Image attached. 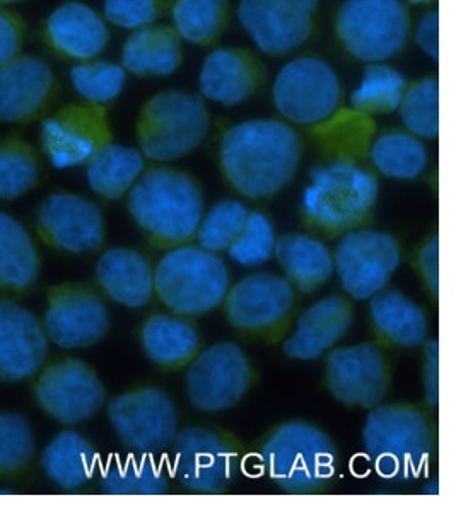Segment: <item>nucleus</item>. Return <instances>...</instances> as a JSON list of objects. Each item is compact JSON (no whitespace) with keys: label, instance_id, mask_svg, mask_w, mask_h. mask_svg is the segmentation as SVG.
I'll return each instance as SVG.
<instances>
[{"label":"nucleus","instance_id":"7","mask_svg":"<svg viewBox=\"0 0 456 512\" xmlns=\"http://www.w3.org/2000/svg\"><path fill=\"white\" fill-rule=\"evenodd\" d=\"M209 128V113L200 99L170 91L154 96L144 106L137 123V137L146 158L168 163L195 151L209 134Z\"/></svg>","mask_w":456,"mask_h":512},{"label":"nucleus","instance_id":"39","mask_svg":"<svg viewBox=\"0 0 456 512\" xmlns=\"http://www.w3.org/2000/svg\"><path fill=\"white\" fill-rule=\"evenodd\" d=\"M398 110L410 134L436 139L439 134L438 77H427L407 89Z\"/></svg>","mask_w":456,"mask_h":512},{"label":"nucleus","instance_id":"4","mask_svg":"<svg viewBox=\"0 0 456 512\" xmlns=\"http://www.w3.org/2000/svg\"><path fill=\"white\" fill-rule=\"evenodd\" d=\"M265 472L291 494H315L332 478L339 454L332 439L316 425L293 420L277 427L260 449Z\"/></svg>","mask_w":456,"mask_h":512},{"label":"nucleus","instance_id":"13","mask_svg":"<svg viewBox=\"0 0 456 512\" xmlns=\"http://www.w3.org/2000/svg\"><path fill=\"white\" fill-rule=\"evenodd\" d=\"M252 384V366L238 345H212L190 364L187 395L202 412H224L241 402Z\"/></svg>","mask_w":456,"mask_h":512},{"label":"nucleus","instance_id":"3","mask_svg":"<svg viewBox=\"0 0 456 512\" xmlns=\"http://www.w3.org/2000/svg\"><path fill=\"white\" fill-rule=\"evenodd\" d=\"M363 446L378 475L409 482L426 472L434 449L433 431L416 407H375L366 417Z\"/></svg>","mask_w":456,"mask_h":512},{"label":"nucleus","instance_id":"22","mask_svg":"<svg viewBox=\"0 0 456 512\" xmlns=\"http://www.w3.org/2000/svg\"><path fill=\"white\" fill-rule=\"evenodd\" d=\"M55 77L45 60L18 55L0 67V122H30L52 98Z\"/></svg>","mask_w":456,"mask_h":512},{"label":"nucleus","instance_id":"32","mask_svg":"<svg viewBox=\"0 0 456 512\" xmlns=\"http://www.w3.org/2000/svg\"><path fill=\"white\" fill-rule=\"evenodd\" d=\"M40 258L23 224L0 212V287L21 291L35 284Z\"/></svg>","mask_w":456,"mask_h":512},{"label":"nucleus","instance_id":"6","mask_svg":"<svg viewBox=\"0 0 456 512\" xmlns=\"http://www.w3.org/2000/svg\"><path fill=\"white\" fill-rule=\"evenodd\" d=\"M154 291L176 315H205L223 303L228 294V267L212 251L178 246L159 262Z\"/></svg>","mask_w":456,"mask_h":512},{"label":"nucleus","instance_id":"23","mask_svg":"<svg viewBox=\"0 0 456 512\" xmlns=\"http://www.w3.org/2000/svg\"><path fill=\"white\" fill-rule=\"evenodd\" d=\"M354 309L342 296H330L299 316L296 330L284 342V354L296 361H315L351 330Z\"/></svg>","mask_w":456,"mask_h":512},{"label":"nucleus","instance_id":"17","mask_svg":"<svg viewBox=\"0 0 456 512\" xmlns=\"http://www.w3.org/2000/svg\"><path fill=\"white\" fill-rule=\"evenodd\" d=\"M318 0H241V26L262 52L284 55L301 47L313 28Z\"/></svg>","mask_w":456,"mask_h":512},{"label":"nucleus","instance_id":"2","mask_svg":"<svg viewBox=\"0 0 456 512\" xmlns=\"http://www.w3.org/2000/svg\"><path fill=\"white\" fill-rule=\"evenodd\" d=\"M129 212L154 243L182 245L197 233L204 198L197 183L182 171L151 169L130 188Z\"/></svg>","mask_w":456,"mask_h":512},{"label":"nucleus","instance_id":"50","mask_svg":"<svg viewBox=\"0 0 456 512\" xmlns=\"http://www.w3.org/2000/svg\"><path fill=\"white\" fill-rule=\"evenodd\" d=\"M410 4H426L429 0H409Z\"/></svg>","mask_w":456,"mask_h":512},{"label":"nucleus","instance_id":"28","mask_svg":"<svg viewBox=\"0 0 456 512\" xmlns=\"http://www.w3.org/2000/svg\"><path fill=\"white\" fill-rule=\"evenodd\" d=\"M255 81L250 60L236 50L212 52L200 70V91L219 105H240L252 94Z\"/></svg>","mask_w":456,"mask_h":512},{"label":"nucleus","instance_id":"25","mask_svg":"<svg viewBox=\"0 0 456 512\" xmlns=\"http://www.w3.org/2000/svg\"><path fill=\"white\" fill-rule=\"evenodd\" d=\"M101 289L115 303L142 308L154 294V272L146 256L130 248L105 251L96 265Z\"/></svg>","mask_w":456,"mask_h":512},{"label":"nucleus","instance_id":"30","mask_svg":"<svg viewBox=\"0 0 456 512\" xmlns=\"http://www.w3.org/2000/svg\"><path fill=\"white\" fill-rule=\"evenodd\" d=\"M142 347L147 357L161 367H182L192 361L200 337L192 323L175 316L156 315L142 326Z\"/></svg>","mask_w":456,"mask_h":512},{"label":"nucleus","instance_id":"31","mask_svg":"<svg viewBox=\"0 0 456 512\" xmlns=\"http://www.w3.org/2000/svg\"><path fill=\"white\" fill-rule=\"evenodd\" d=\"M182 53L175 33L166 28H141L125 41L122 67L135 76H171Z\"/></svg>","mask_w":456,"mask_h":512},{"label":"nucleus","instance_id":"41","mask_svg":"<svg viewBox=\"0 0 456 512\" xmlns=\"http://www.w3.org/2000/svg\"><path fill=\"white\" fill-rule=\"evenodd\" d=\"M248 214L250 210L238 200H223L214 205L209 214L202 217L195 233L200 248L212 253L228 250L245 227Z\"/></svg>","mask_w":456,"mask_h":512},{"label":"nucleus","instance_id":"42","mask_svg":"<svg viewBox=\"0 0 456 512\" xmlns=\"http://www.w3.org/2000/svg\"><path fill=\"white\" fill-rule=\"evenodd\" d=\"M275 233L269 217L262 212H250L238 238L229 245L231 260L243 267H258L274 256Z\"/></svg>","mask_w":456,"mask_h":512},{"label":"nucleus","instance_id":"21","mask_svg":"<svg viewBox=\"0 0 456 512\" xmlns=\"http://www.w3.org/2000/svg\"><path fill=\"white\" fill-rule=\"evenodd\" d=\"M48 338L28 309L0 299V379L23 381L47 359Z\"/></svg>","mask_w":456,"mask_h":512},{"label":"nucleus","instance_id":"27","mask_svg":"<svg viewBox=\"0 0 456 512\" xmlns=\"http://www.w3.org/2000/svg\"><path fill=\"white\" fill-rule=\"evenodd\" d=\"M41 470L50 482L64 490L81 489L98 470V453L86 437L74 431L53 437L43 454Z\"/></svg>","mask_w":456,"mask_h":512},{"label":"nucleus","instance_id":"46","mask_svg":"<svg viewBox=\"0 0 456 512\" xmlns=\"http://www.w3.org/2000/svg\"><path fill=\"white\" fill-rule=\"evenodd\" d=\"M424 391L431 407L439 405V344L438 340L424 342Z\"/></svg>","mask_w":456,"mask_h":512},{"label":"nucleus","instance_id":"43","mask_svg":"<svg viewBox=\"0 0 456 512\" xmlns=\"http://www.w3.org/2000/svg\"><path fill=\"white\" fill-rule=\"evenodd\" d=\"M35 454V436L23 415L0 412V475L28 465Z\"/></svg>","mask_w":456,"mask_h":512},{"label":"nucleus","instance_id":"34","mask_svg":"<svg viewBox=\"0 0 456 512\" xmlns=\"http://www.w3.org/2000/svg\"><path fill=\"white\" fill-rule=\"evenodd\" d=\"M144 164V156L134 147L108 142L86 163L89 187L101 197L120 198L141 176Z\"/></svg>","mask_w":456,"mask_h":512},{"label":"nucleus","instance_id":"29","mask_svg":"<svg viewBox=\"0 0 456 512\" xmlns=\"http://www.w3.org/2000/svg\"><path fill=\"white\" fill-rule=\"evenodd\" d=\"M369 299L371 320L381 337L398 347H419L426 342V315L409 297L383 289Z\"/></svg>","mask_w":456,"mask_h":512},{"label":"nucleus","instance_id":"35","mask_svg":"<svg viewBox=\"0 0 456 512\" xmlns=\"http://www.w3.org/2000/svg\"><path fill=\"white\" fill-rule=\"evenodd\" d=\"M371 161L381 175L393 180H416L427 166V151L416 135L383 134L371 146Z\"/></svg>","mask_w":456,"mask_h":512},{"label":"nucleus","instance_id":"24","mask_svg":"<svg viewBox=\"0 0 456 512\" xmlns=\"http://www.w3.org/2000/svg\"><path fill=\"white\" fill-rule=\"evenodd\" d=\"M47 40L69 59L93 60L105 50L108 30L100 14L81 2H67L48 16Z\"/></svg>","mask_w":456,"mask_h":512},{"label":"nucleus","instance_id":"40","mask_svg":"<svg viewBox=\"0 0 456 512\" xmlns=\"http://www.w3.org/2000/svg\"><path fill=\"white\" fill-rule=\"evenodd\" d=\"M224 16V0H176L173 23L188 43H207L217 35Z\"/></svg>","mask_w":456,"mask_h":512},{"label":"nucleus","instance_id":"33","mask_svg":"<svg viewBox=\"0 0 456 512\" xmlns=\"http://www.w3.org/2000/svg\"><path fill=\"white\" fill-rule=\"evenodd\" d=\"M100 485L108 495H161L170 487V473L152 454L139 453L110 461Z\"/></svg>","mask_w":456,"mask_h":512},{"label":"nucleus","instance_id":"14","mask_svg":"<svg viewBox=\"0 0 456 512\" xmlns=\"http://www.w3.org/2000/svg\"><path fill=\"white\" fill-rule=\"evenodd\" d=\"M110 128L101 108L93 105L65 106L43 120L41 149L53 168L71 169L88 163L108 144Z\"/></svg>","mask_w":456,"mask_h":512},{"label":"nucleus","instance_id":"16","mask_svg":"<svg viewBox=\"0 0 456 512\" xmlns=\"http://www.w3.org/2000/svg\"><path fill=\"white\" fill-rule=\"evenodd\" d=\"M110 328L100 296L79 284L57 286L48 292L45 335L60 349H82L98 344Z\"/></svg>","mask_w":456,"mask_h":512},{"label":"nucleus","instance_id":"45","mask_svg":"<svg viewBox=\"0 0 456 512\" xmlns=\"http://www.w3.org/2000/svg\"><path fill=\"white\" fill-rule=\"evenodd\" d=\"M24 24L19 16L0 7V67L18 57L23 47Z\"/></svg>","mask_w":456,"mask_h":512},{"label":"nucleus","instance_id":"20","mask_svg":"<svg viewBox=\"0 0 456 512\" xmlns=\"http://www.w3.org/2000/svg\"><path fill=\"white\" fill-rule=\"evenodd\" d=\"M231 325L243 332H269L286 320L294 306L291 282L277 275L252 274L224 297Z\"/></svg>","mask_w":456,"mask_h":512},{"label":"nucleus","instance_id":"49","mask_svg":"<svg viewBox=\"0 0 456 512\" xmlns=\"http://www.w3.org/2000/svg\"><path fill=\"white\" fill-rule=\"evenodd\" d=\"M24 0H0V7L12 6V4H21Z\"/></svg>","mask_w":456,"mask_h":512},{"label":"nucleus","instance_id":"9","mask_svg":"<svg viewBox=\"0 0 456 512\" xmlns=\"http://www.w3.org/2000/svg\"><path fill=\"white\" fill-rule=\"evenodd\" d=\"M240 466V449L221 432L188 427L173 439L171 473L190 492L221 494L236 480Z\"/></svg>","mask_w":456,"mask_h":512},{"label":"nucleus","instance_id":"15","mask_svg":"<svg viewBox=\"0 0 456 512\" xmlns=\"http://www.w3.org/2000/svg\"><path fill=\"white\" fill-rule=\"evenodd\" d=\"M36 400L50 417L64 425L91 419L105 403V386L84 362L69 359L48 366L35 386Z\"/></svg>","mask_w":456,"mask_h":512},{"label":"nucleus","instance_id":"8","mask_svg":"<svg viewBox=\"0 0 456 512\" xmlns=\"http://www.w3.org/2000/svg\"><path fill=\"white\" fill-rule=\"evenodd\" d=\"M337 33L356 59L378 64L395 57L409 36V16L400 0H345Z\"/></svg>","mask_w":456,"mask_h":512},{"label":"nucleus","instance_id":"44","mask_svg":"<svg viewBox=\"0 0 456 512\" xmlns=\"http://www.w3.org/2000/svg\"><path fill=\"white\" fill-rule=\"evenodd\" d=\"M105 18L123 30H141L156 19V0H105Z\"/></svg>","mask_w":456,"mask_h":512},{"label":"nucleus","instance_id":"5","mask_svg":"<svg viewBox=\"0 0 456 512\" xmlns=\"http://www.w3.org/2000/svg\"><path fill=\"white\" fill-rule=\"evenodd\" d=\"M378 192V180L357 164L337 161L318 166L304 188V219L328 234L351 231L369 216Z\"/></svg>","mask_w":456,"mask_h":512},{"label":"nucleus","instance_id":"38","mask_svg":"<svg viewBox=\"0 0 456 512\" xmlns=\"http://www.w3.org/2000/svg\"><path fill=\"white\" fill-rule=\"evenodd\" d=\"M127 70L122 65L105 60H86L72 67V88L93 105H103L117 99L125 88Z\"/></svg>","mask_w":456,"mask_h":512},{"label":"nucleus","instance_id":"12","mask_svg":"<svg viewBox=\"0 0 456 512\" xmlns=\"http://www.w3.org/2000/svg\"><path fill=\"white\" fill-rule=\"evenodd\" d=\"M108 419L123 446L142 454L168 448L178 427L175 403L159 388H141L113 398Z\"/></svg>","mask_w":456,"mask_h":512},{"label":"nucleus","instance_id":"19","mask_svg":"<svg viewBox=\"0 0 456 512\" xmlns=\"http://www.w3.org/2000/svg\"><path fill=\"white\" fill-rule=\"evenodd\" d=\"M36 224L48 245L69 253L98 250L105 241L100 207L72 193H53L38 207Z\"/></svg>","mask_w":456,"mask_h":512},{"label":"nucleus","instance_id":"10","mask_svg":"<svg viewBox=\"0 0 456 512\" xmlns=\"http://www.w3.org/2000/svg\"><path fill=\"white\" fill-rule=\"evenodd\" d=\"M400 262L402 251L392 234L359 229L349 231L340 239L334 270L352 299L366 301L388 286Z\"/></svg>","mask_w":456,"mask_h":512},{"label":"nucleus","instance_id":"26","mask_svg":"<svg viewBox=\"0 0 456 512\" xmlns=\"http://www.w3.org/2000/svg\"><path fill=\"white\" fill-rule=\"evenodd\" d=\"M275 258L291 286L313 292L334 275V256L320 239L286 234L275 241Z\"/></svg>","mask_w":456,"mask_h":512},{"label":"nucleus","instance_id":"18","mask_svg":"<svg viewBox=\"0 0 456 512\" xmlns=\"http://www.w3.org/2000/svg\"><path fill=\"white\" fill-rule=\"evenodd\" d=\"M327 386L347 407L375 408L388 391L385 357L375 345L340 347L327 357Z\"/></svg>","mask_w":456,"mask_h":512},{"label":"nucleus","instance_id":"48","mask_svg":"<svg viewBox=\"0 0 456 512\" xmlns=\"http://www.w3.org/2000/svg\"><path fill=\"white\" fill-rule=\"evenodd\" d=\"M419 268L422 277L426 280L427 287L431 289L434 296L439 292V238L434 236L429 239L426 245L422 246L419 253Z\"/></svg>","mask_w":456,"mask_h":512},{"label":"nucleus","instance_id":"1","mask_svg":"<svg viewBox=\"0 0 456 512\" xmlns=\"http://www.w3.org/2000/svg\"><path fill=\"white\" fill-rule=\"evenodd\" d=\"M301 144L293 128L277 120H252L229 128L221 142L224 176L241 195L264 198L293 180Z\"/></svg>","mask_w":456,"mask_h":512},{"label":"nucleus","instance_id":"36","mask_svg":"<svg viewBox=\"0 0 456 512\" xmlns=\"http://www.w3.org/2000/svg\"><path fill=\"white\" fill-rule=\"evenodd\" d=\"M405 94V79L398 70L388 65L369 64L363 79L352 93L351 105L368 115H385L398 110Z\"/></svg>","mask_w":456,"mask_h":512},{"label":"nucleus","instance_id":"47","mask_svg":"<svg viewBox=\"0 0 456 512\" xmlns=\"http://www.w3.org/2000/svg\"><path fill=\"white\" fill-rule=\"evenodd\" d=\"M417 45L431 59H439V12H427L416 30Z\"/></svg>","mask_w":456,"mask_h":512},{"label":"nucleus","instance_id":"11","mask_svg":"<svg viewBox=\"0 0 456 512\" xmlns=\"http://www.w3.org/2000/svg\"><path fill=\"white\" fill-rule=\"evenodd\" d=\"M272 96L277 110L289 122L316 125L332 117L339 106V77L322 60L303 57L282 67Z\"/></svg>","mask_w":456,"mask_h":512},{"label":"nucleus","instance_id":"37","mask_svg":"<svg viewBox=\"0 0 456 512\" xmlns=\"http://www.w3.org/2000/svg\"><path fill=\"white\" fill-rule=\"evenodd\" d=\"M40 178L35 149L19 137L0 139V200L30 192Z\"/></svg>","mask_w":456,"mask_h":512}]
</instances>
